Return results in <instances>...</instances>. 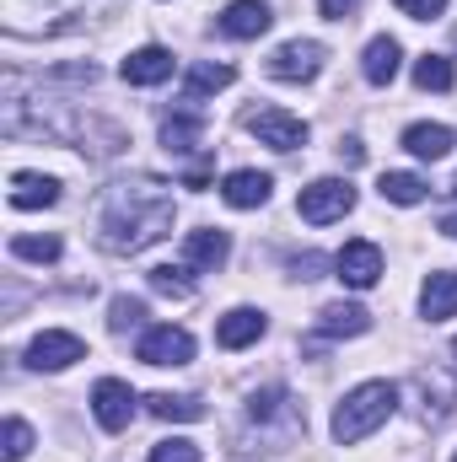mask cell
<instances>
[{"instance_id": "cell-24", "label": "cell", "mask_w": 457, "mask_h": 462, "mask_svg": "<svg viewBox=\"0 0 457 462\" xmlns=\"http://www.w3.org/2000/svg\"><path fill=\"white\" fill-rule=\"evenodd\" d=\"M145 403H151V414H156V420H178V425L205 420V398H194V393H151Z\"/></svg>"}, {"instance_id": "cell-36", "label": "cell", "mask_w": 457, "mask_h": 462, "mask_svg": "<svg viewBox=\"0 0 457 462\" xmlns=\"http://www.w3.org/2000/svg\"><path fill=\"white\" fill-rule=\"evenodd\" d=\"M340 162H350V167H360V162H366V145H360L355 134H350V140H340Z\"/></svg>"}, {"instance_id": "cell-20", "label": "cell", "mask_w": 457, "mask_h": 462, "mask_svg": "<svg viewBox=\"0 0 457 462\" xmlns=\"http://www.w3.org/2000/svg\"><path fill=\"white\" fill-rule=\"evenodd\" d=\"M404 151L420 156V162H442L452 151V129L447 124H409L404 129Z\"/></svg>"}, {"instance_id": "cell-12", "label": "cell", "mask_w": 457, "mask_h": 462, "mask_svg": "<svg viewBox=\"0 0 457 462\" xmlns=\"http://www.w3.org/2000/svg\"><path fill=\"white\" fill-rule=\"evenodd\" d=\"M264 328H269V318L258 312V307H231L227 318L216 323V345L221 349H247L264 339Z\"/></svg>"}, {"instance_id": "cell-5", "label": "cell", "mask_w": 457, "mask_h": 462, "mask_svg": "<svg viewBox=\"0 0 457 462\" xmlns=\"http://www.w3.org/2000/svg\"><path fill=\"white\" fill-rule=\"evenodd\" d=\"M323 60H329V49L318 38H291L269 54V76L275 81H312L323 70Z\"/></svg>"}, {"instance_id": "cell-26", "label": "cell", "mask_w": 457, "mask_h": 462, "mask_svg": "<svg viewBox=\"0 0 457 462\" xmlns=\"http://www.w3.org/2000/svg\"><path fill=\"white\" fill-rule=\"evenodd\" d=\"M457 70L447 54H425V60H415V87L420 92H452Z\"/></svg>"}, {"instance_id": "cell-17", "label": "cell", "mask_w": 457, "mask_h": 462, "mask_svg": "<svg viewBox=\"0 0 457 462\" xmlns=\"http://www.w3.org/2000/svg\"><path fill=\"white\" fill-rule=\"evenodd\" d=\"M366 328H371V312H366L360 301H334V307L318 312V334H323V339H355V334H366Z\"/></svg>"}, {"instance_id": "cell-16", "label": "cell", "mask_w": 457, "mask_h": 462, "mask_svg": "<svg viewBox=\"0 0 457 462\" xmlns=\"http://www.w3.org/2000/svg\"><path fill=\"white\" fill-rule=\"evenodd\" d=\"M269 22H275V16H269L264 0H231L216 27H221L227 38H258V32H269Z\"/></svg>"}, {"instance_id": "cell-15", "label": "cell", "mask_w": 457, "mask_h": 462, "mask_svg": "<svg viewBox=\"0 0 457 462\" xmlns=\"http://www.w3.org/2000/svg\"><path fill=\"white\" fill-rule=\"evenodd\" d=\"M269 172H253V167H242V172H227V183H221V199H227L231 210H258L264 199H269Z\"/></svg>"}, {"instance_id": "cell-31", "label": "cell", "mask_w": 457, "mask_h": 462, "mask_svg": "<svg viewBox=\"0 0 457 462\" xmlns=\"http://www.w3.org/2000/svg\"><path fill=\"white\" fill-rule=\"evenodd\" d=\"M27 452H33V430H27V420H5V447H0V457L22 462Z\"/></svg>"}, {"instance_id": "cell-7", "label": "cell", "mask_w": 457, "mask_h": 462, "mask_svg": "<svg viewBox=\"0 0 457 462\" xmlns=\"http://www.w3.org/2000/svg\"><path fill=\"white\" fill-rule=\"evenodd\" d=\"M247 129H253L258 145H269V151H302V145H307V124L296 114H285V108H258V114H247Z\"/></svg>"}, {"instance_id": "cell-30", "label": "cell", "mask_w": 457, "mask_h": 462, "mask_svg": "<svg viewBox=\"0 0 457 462\" xmlns=\"http://www.w3.org/2000/svg\"><path fill=\"white\" fill-rule=\"evenodd\" d=\"M140 323H145V301H140V296H114L108 328H114V334H129V328H140Z\"/></svg>"}, {"instance_id": "cell-11", "label": "cell", "mask_w": 457, "mask_h": 462, "mask_svg": "<svg viewBox=\"0 0 457 462\" xmlns=\"http://www.w3.org/2000/svg\"><path fill=\"white\" fill-rule=\"evenodd\" d=\"M425 403H420V420H447L452 414V403H457V382L447 376V371H415V382H409Z\"/></svg>"}, {"instance_id": "cell-13", "label": "cell", "mask_w": 457, "mask_h": 462, "mask_svg": "<svg viewBox=\"0 0 457 462\" xmlns=\"http://www.w3.org/2000/svg\"><path fill=\"white\" fill-rule=\"evenodd\" d=\"M118 76H124L129 87H162V81L173 76V54H167L162 43H145V49H135V54L118 65Z\"/></svg>"}, {"instance_id": "cell-10", "label": "cell", "mask_w": 457, "mask_h": 462, "mask_svg": "<svg viewBox=\"0 0 457 462\" xmlns=\"http://www.w3.org/2000/svg\"><path fill=\"white\" fill-rule=\"evenodd\" d=\"M334 269H340V280L350 291H371L382 280V247L377 242H344L334 253Z\"/></svg>"}, {"instance_id": "cell-9", "label": "cell", "mask_w": 457, "mask_h": 462, "mask_svg": "<svg viewBox=\"0 0 457 462\" xmlns=\"http://www.w3.org/2000/svg\"><path fill=\"white\" fill-rule=\"evenodd\" d=\"M76 360H87V345H81L76 334H65V328H43V334L27 345V365H33V371H65V365H76Z\"/></svg>"}, {"instance_id": "cell-28", "label": "cell", "mask_w": 457, "mask_h": 462, "mask_svg": "<svg viewBox=\"0 0 457 462\" xmlns=\"http://www.w3.org/2000/svg\"><path fill=\"white\" fill-rule=\"evenodd\" d=\"M60 247H65V242H60L54 231H43V236H33V231L11 236V253H16V258H27V263H54V258H60Z\"/></svg>"}, {"instance_id": "cell-27", "label": "cell", "mask_w": 457, "mask_h": 462, "mask_svg": "<svg viewBox=\"0 0 457 462\" xmlns=\"http://www.w3.org/2000/svg\"><path fill=\"white\" fill-rule=\"evenodd\" d=\"M280 414H296L285 387H258V393L247 398V420H253V425H269V420H280Z\"/></svg>"}, {"instance_id": "cell-19", "label": "cell", "mask_w": 457, "mask_h": 462, "mask_svg": "<svg viewBox=\"0 0 457 462\" xmlns=\"http://www.w3.org/2000/svg\"><path fill=\"white\" fill-rule=\"evenodd\" d=\"M398 60H404L398 38H371L366 54H360V76H366L371 87H387V81L398 76Z\"/></svg>"}, {"instance_id": "cell-2", "label": "cell", "mask_w": 457, "mask_h": 462, "mask_svg": "<svg viewBox=\"0 0 457 462\" xmlns=\"http://www.w3.org/2000/svg\"><path fill=\"white\" fill-rule=\"evenodd\" d=\"M114 5L118 0H0V16L11 38H60L108 16Z\"/></svg>"}, {"instance_id": "cell-22", "label": "cell", "mask_w": 457, "mask_h": 462, "mask_svg": "<svg viewBox=\"0 0 457 462\" xmlns=\"http://www.w3.org/2000/svg\"><path fill=\"white\" fill-rule=\"evenodd\" d=\"M54 199H60V183L54 178H43V172H16L11 178V205L16 210H43Z\"/></svg>"}, {"instance_id": "cell-33", "label": "cell", "mask_w": 457, "mask_h": 462, "mask_svg": "<svg viewBox=\"0 0 457 462\" xmlns=\"http://www.w3.org/2000/svg\"><path fill=\"white\" fill-rule=\"evenodd\" d=\"M404 16H415V22H431V16H442L447 11V0H393Z\"/></svg>"}, {"instance_id": "cell-8", "label": "cell", "mask_w": 457, "mask_h": 462, "mask_svg": "<svg viewBox=\"0 0 457 462\" xmlns=\"http://www.w3.org/2000/svg\"><path fill=\"white\" fill-rule=\"evenodd\" d=\"M135 387L129 382H118V376H103L98 387H92V414H98V425L103 430H129V420H135Z\"/></svg>"}, {"instance_id": "cell-38", "label": "cell", "mask_w": 457, "mask_h": 462, "mask_svg": "<svg viewBox=\"0 0 457 462\" xmlns=\"http://www.w3.org/2000/svg\"><path fill=\"white\" fill-rule=\"evenodd\" d=\"M452 355H457V339H452Z\"/></svg>"}, {"instance_id": "cell-3", "label": "cell", "mask_w": 457, "mask_h": 462, "mask_svg": "<svg viewBox=\"0 0 457 462\" xmlns=\"http://www.w3.org/2000/svg\"><path fill=\"white\" fill-rule=\"evenodd\" d=\"M393 409H398V387H393V382H360V387L344 393V403L334 409V425H329V430H334L340 447H355V441H366L377 425H387Z\"/></svg>"}, {"instance_id": "cell-18", "label": "cell", "mask_w": 457, "mask_h": 462, "mask_svg": "<svg viewBox=\"0 0 457 462\" xmlns=\"http://www.w3.org/2000/svg\"><path fill=\"white\" fill-rule=\"evenodd\" d=\"M420 312L431 318V323H447L457 312V269H442V274H431L425 285H420Z\"/></svg>"}, {"instance_id": "cell-37", "label": "cell", "mask_w": 457, "mask_h": 462, "mask_svg": "<svg viewBox=\"0 0 457 462\" xmlns=\"http://www.w3.org/2000/svg\"><path fill=\"white\" fill-rule=\"evenodd\" d=\"M442 231H447V236H457V210H447V216H442Z\"/></svg>"}, {"instance_id": "cell-39", "label": "cell", "mask_w": 457, "mask_h": 462, "mask_svg": "<svg viewBox=\"0 0 457 462\" xmlns=\"http://www.w3.org/2000/svg\"><path fill=\"white\" fill-rule=\"evenodd\" d=\"M452 189H457V183H452Z\"/></svg>"}, {"instance_id": "cell-1", "label": "cell", "mask_w": 457, "mask_h": 462, "mask_svg": "<svg viewBox=\"0 0 457 462\" xmlns=\"http://www.w3.org/2000/svg\"><path fill=\"white\" fill-rule=\"evenodd\" d=\"M167 231H173V194L162 178L140 172V178H124L108 189L103 216H98V242L108 253H145Z\"/></svg>"}, {"instance_id": "cell-34", "label": "cell", "mask_w": 457, "mask_h": 462, "mask_svg": "<svg viewBox=\"0 0 457 462\" xmlns=\"http://www.w3.org/2000/svg\"><path fill=\"white\" fill-rule=\"evenodd\" d=\"M323 263H329L323 253H296V258H291V269H296V280H318V274H323Z\"/></svg>"}, {"instance_id": "cell-23", "label": "cell", "mask_w": 457, "mask_h": 462, "mask_svg": "<svg viewBox=\"0 0 457 462\" xmlns=\"http://www.w3.org/2000/svg\"><path fill=\"white\" fill-rule=\"evenodd\" d=\"M200 140H205V118H200V114H173L167 124H162V145H167L173 156L200 151Z\"/></svg>"}, {"instance_id": "cell-40", "label": "cell", "mask_w": 457, "mask_h": 462, "mask_svg": "<svg viewBox=\"0 0 457 462\" xmlns=\"http://www.w3.org/2000/svg\"><path fill=\"white\" fill-rule=\"evenodd\" d=\"M452 462H457V457H452Z\"/></svg>"}, {"instance_id": "cell-14", "label": "cell", "mask_w": 457, "mask_h": 462, "mask_svg": "<svg viewBox=\"0 0 457 462\" xmlns=\"http://www.w3.org/2000/svg\"><path fill=\"white\" fill-rule=\"evenodd\" d=\"M231 258V236L216 226H200L183 236V263H194V269H221Z\"/></svg>"}, {"instance_id": "cell-32", "label": "cell", "mask_w": 457, "mask_h": 462, "mask_svg": "<svg viewBox=\"0 0 457 462\" xmlns=\"http://www.w3.org/2000/svg\"><path fill=\"white\" fill-rule=\"evenodd\" d=\"M145 462H200V447H194V441H183V436H173V441H156Z\"/></svg>"}, {"instance_id": "cell-6", "label": "cell", "mask_w": 457, "mask_h": 462, "mask_svg": "<svg viewBox=\"0 0 457 462\" xmlns=\"http://www.w3.org/2000/svg\"><path fill=\"white\" fill-rule=\"evenodd\" d=\"M135 355H140L145 365H189V360H194V334H189V328H173V323L145 328L140 345H135Z\"/></svg>"}, {"instance_id": "cell-21", "label": "cell", "mask_w": 457, "mask_h": 462, "mask_svg": "<svg viewBox=\"0 0 457 462\" xmlns=\"http://www.w3.org/2000/svg\"><path fill=\"white\" fill-rule=\"evenodd\" d=\"M231 81H237V70H231V65L200 60V65L183 76V103H200V97H210V92H227Z\"/></svg>"}, {"instance_id": "cell-4", "label": "cell", "mask_w": 457, "mask_h": 462, "mask_svg": "<svg viewBox=\"0 0 457 462\" xmlns=\"http://www.w3.org/2000/svg\"><path fill=\"white\" fill-rule=\"evenodd\" d=\"M350 210H355V189H350L344 178H318V183H307V189H302V199H296V216H302V221H312V226L344 221Z\"/></svg>"}, {"instance_id": "cell-35", "label": "cell", "mask_w": 457, "mask_h": 462, "mask_svg": "<svg viewBox=\"0 0 457 462\" xmlns=\"http://www.w3.org/2000/svg\"><path fill=\"white\" fill-rule=\"evenodd\" d=\"M318 11H323L329 22H344V16H355V11H360V0H318Z\"/></svg>"}, {"instance_id": "cell-25", "label": "cell", "mask_w": 457, "mask_h": 462, "mask_svg": "<svg viewBox=\"0 0 457 462\" xmlns=\"http://www.w3.org/2000/svg\"><path fill=\"white\" fill-rule=\"evenodd\" d=\"M425 178L420 172H382V183H377V194L387 199V205H420L425 199Z\"/></svg>"}, {"instance_id": "cell-29", "label": "cell", "mask_w": 457, "mask_h": 462, "mask_svg": "<svg viewBox=\"0 0 457 462\" xmlns=\"http://www.w3.org/2000/svg\"><path fill=\"white\" fill-rule=\"evenodd\" d=\"M189 269H194V263H156V269H151V291L189 301V296H194V280H189Z\"/></svg>"}]
</instances>
